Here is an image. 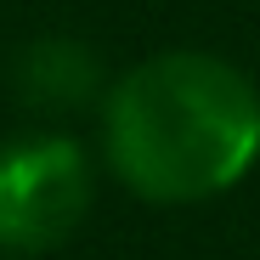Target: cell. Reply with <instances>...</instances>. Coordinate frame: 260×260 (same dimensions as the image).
<instances>
[{
  "label": "cell",
  "mask_w": 260,
  "mask_h": 260,
  "mask_svg": "<svg viewBox=\"0 0 260 260\" xmlns=\"http://www.w3.org/2000/svg\"><path fill=\"white\" fill-rule=\"evenodd\" d=\"M91 209V158L74 136L28 130L0 142V254L57 249Z\"/></svg>",
  "instance_id": "cell-2"
},
{
  "label": "cell",
  "mask_w": 260,
  "mask_h": 260,
  "mask_svg": "<svg viewBox=\"0 0 260 260\" xmlns=\"http://www.w3.org/2000/svg\"><path fill=\"white\" fill-rule=\"evenodd\" d=\"M108 91L102 51L74 34H40L34 46L17 51V96L34 113H74L91 108Z\"/></svg>",
  "instance_id": "cell-3"
},
{
  "label": "cell",
  "mask_w": 260,
  "mask_h": 260,
  "mask_svg": "<svg viewBox=\"0 0 260 260\" xmlns=\"http://www.w3.org/2000/svg\"><path fill=\"white\" fill-rule=\"evenodd\" d=\"M108 170L147 204H204L260 164V91L209 51H158L108 85Z\"/></svg>",
  "instance_id": "cell-1"
}]
</instances>
